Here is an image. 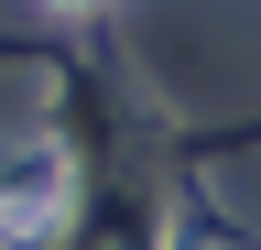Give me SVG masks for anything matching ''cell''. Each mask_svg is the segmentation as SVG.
I'll use <instances>...</instances> for the list:
<instances>
[{"label": "cell", "mask_w": 261, "mask_h": 250, "mask_svg": "<svg viewBox=\"0 0 261 250\" xmlns=\"http://www.w3.org/2000/svg\"><path fill=\"white\" fill-rule=\"evenodd\" d=\"M65 11H87V0H65Z\"/></svg>", "instance_id": "obj_1"}]
</instances>
